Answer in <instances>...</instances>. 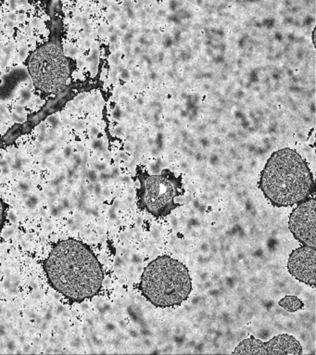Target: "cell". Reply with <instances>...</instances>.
<instances>
[{"label": "cell", "mask_w": 316, "mask_h": 355, "mask_svg": "<svg viewBox=\"0 0 316 355\" xmlns=\"http://www.w3.org/2000/svg\"><path fill=\"white\" fill-rule=\"evenodd\" d=\"M49 284L70 302L94 298L103 288L104 272L89 245L76 239L57 242L44 261Z\"/></svg>", "instance_id": "obj_1"}, {"label": "cell", "mask_w": 316, "mask_h": 355, "mask_svg": "<svg viewBox=\"0 0 316 355\" xmlns=\"http://www.w3.org/2000/svg\"><path fill=\"white\" fill-rule=\"evenodd\" d=\"M258 188L276 208L295 207L315 193V178L309 165L290 148L271 154L261 172Z\"/></svg>", "instance_id": "obj_2"}, {"label": "cell", "mask_w": 316, "mask_h": 355, "mask_svg": "<svg viewBox=\"0 0 316 355\" xmlns=\"http://www.w3.org/2000/svg\"><path fill=\"white\" fill-rule=\"evenodd\" d=\"M139 290L154 306H178L191 295V273L185 264L177 259L168 255L159 256L143 271Z\"/></svg>", "instance_id": "obj_3"}, {"label": "cell", "mask_w": 316, "mask_h": 355, "mask_svg": "<svg viewBox=\"0 0 316 355\" xmlns=\"http://www.w3.org/2000/svg\"><path fill=\"white\" fill-rule=\"evenodd\" d=\"M137 207L154 217H166L182 205L177 198L185 194L181 175L164 169L158 175H150L147 171L137 167Z\"/></svg>", "instance_id": "obj_4"}, {"label": "cell", "mask_w": 316, "mask_h": 355, "mask_svg": "<svg viewBox=\"0 0 316 355\" xmlns=\"http://www.w3.org/2000/svg\"><path fill=\"white\" fill-rule=\"evenodd\" d=\"M28 69L35 87L46 93L60 92L70 76L67 58L55 44L37 49L30 57Z\"/></svg>", "instance_id": "obj_5"}, {"label": "cell", "mask_w": 316, "mask_h": 355, "mask_svg": "<svg viewBox=\"0 0 316 355\" xmlns=\"http://www.w3.org/2000/svg\"><path fill=\"white\" fill-rule=\"evenodd\" d=\"M301 344L290 334L274 336L268 341H263L251 336L241 341L232 354L236 355H301Z\"/></svg>", "instance_id": "obj_6"}, {"label": "cell", "mask_w": 316, "mask_h": 355, "mask_svg": "<svg viewBox=\"0 0 316 355\" xmlns=\"http://www.w3.org/2000/svg\"><path fill=\"white\" fill-rule=\"evenodd\" d=\"M316 202L310 198L296 205L288 219V230L304 246L316 248Z\"/></svg>", "instance_id": "obj_7"}, {"label": "cell", "mask_w": 316, "mask_h": 355, "mask_svg": "<svg viewBox=\"0 0 316 355\" xmlns=\"http://www.w3.org/2000/svg\"><path fill=\"white\" fill-rule=\"evenodd\" d=\"M287 268L294 279L310 287H315L316 248L304 245L297 248L288 257Z\"/></svg>", "instance_id": "obj_8"}, {"label": "cell", "mask_w": 316, "mask_h": 355, "mask_svg": "<svg viewBox=\"0 0 316 355\" xmlns=\"http://www.w3.org/2000/svg\"><path fill=\"white\" fill-rule=\"evenodd\" d=\"M279 305L283 309L290 313H296L304 309V304L301 299L297 296H285L279 302Z\"/></svg>", "instance_id": "obj_9"}, {"label": "cell", "mask_w": 316, "mask_h": 355, "mask_svg": "<svg viewBox=\"0 0 316 355\" xmlns=\"http://www.w3.org/2000/svg\"><path fill=\"white\" fill-rule=\"evenodd\" d=\"M8 206L4 200L0 196V233L3 230L5 221H6Z\"/></svg>", "instance_id": "obj_10"}, {"label": "cell", "mask_w": 316, "mask_h": 355, "mask_svg": "<svg viewBox=\"0 0 316 355\" xmlns=\"http://www.w3.org/2000/svg\"><path fill=\"white\" fill-rule=\"evenodd\" d=\"M48 121L53 128H56L57 126L59 125V119H58L56 116H51L49 118Z\"/></svg>", "instance_id": "obj_11"}, {"label": "cell", "mask_w": 316, "mask_h": 355, "mask_svg": "<svg viewBox=\"0 0 316 355\" xmlns=\"http://www.w3.org/2000/svg\"><path fill=\"white\" fill-rule=\"evenodd\" d=\"M21 97H23V100L24 101L29 100L30 92H28V90H23V92H21Z\"/></svg>", "instance_id": "obj_12"}, {"label": "cell", "mask_w": 316, "mask_h": 355, "mask_svg": "<svg viewBox=\"0 0 316 355\" xmlns=\"http://www.w3.org/2000/svg\"><path fill=\"white\" fill-rule=\"evenodd\" d=\"M13 120L16 121V122H23V118L19 116L17 114L12 115Z\"/></svg>", "instance_id": "obj_13"}, {"label": "cell", "mask_w": 316, "mask_h": 355, "mask_svg": "<svg viewBox=\"0 0 316 355\" xmlns=\"http://www.w3.org/2000/svg\"><path fill=\"white\" fill-rule=\"evenodd\" d=\"M26 52H27L26 48H21V49L20 57L21 58V59H24V58L26 57Z\"/></svg>", "instance_id": "obj_14"}, {"label": "cell", "mask_w": 316, "mask_h": 355, "mask_svg": "<svg viewBox=\"0 0 316 355\" xmlns=\"http://www.w3.org/2000/svg\"><path fill=\"white\" fill-rule=\"evenodd\" d=\"M71 154V148H66L64 150V155L65 157H69Z\"/></svg>", "instance_id": "obj_15"}, {"label": "cell", "mask_w": 316, "mask_h": 355, "mask_svg": "<svg viewBox=\"0 0 316 355\" xmlns=\"http://www.w3.org/2000/svg\"><path fill=\"white\" fill-rule=\"evenodd\" d=\"M24 112V108L21 106L16 107V114H20Z\"/></svg>", "instance_id": "obj_16"}, {"label": "cell", "mask_w": 316, "mask_h": 355, "mask_svg": "<svg viewBox=\"0 0 316 355\" xmlns=\"http://www.w3.org/2000/svg\"><path fill=\"white\" fill-rule=\"evenodd\" d=\"M68 53L70 54L71 56H73V55L77 53V49H69Z\"/></svg>", "instance_id": "obj_17"}, {"label": "cell", "mask_w": 316, "mask_h": 355, "mask_svg": "<svg viewBox=\"0 0 316 355\" xmlns=\"http://www.w3.org/2000/svg\"><path fill=\"white\" fill-rule=\"evenodd\" d=\"M10 4L12 10H15L16 6V0H10Z\"/></svg>", "instance_id": "obj_18"}, {"label": "cell", "mask_w": 316, "mask_h": 355, "mask_svg": "<svg viewBox=\"0 0 316 355\" xmlns=\"http://www.w3.org/2000/svg\"><path fill=\"white\" fill-rule=\"evenodd\" d=\"M55 150V146H52V147H49L46 148L45 153H51V151H53Z\"/></svg>", "instance_id": "obj_19"}, {"label": "cell", "mask_w": 316, "mask_h": 355, "mask_svg": "<svg viewBox=\"0 0 316 355\" xmlns=\"http://www.w3.org/2000/svg\"><path fill=\"white\" fill-rule=\"evenodd\" d=\"M74 162H76V164H80L81 159H80V158H79L78 156H76V157H74Z\"/></svg>", "instance_id": "obj_20"}, {"label": "cell", "mask_w": 316, "mask_h": 355, "mask_svg": "<svg viewBox=\"0 0 316 355\" xmlns=\"http://www.w3.org/2000/svg\"><path fill=\"white\" fill-rule=\"evenodd\" d=\"M89 175L90 180H95V173H94L90 172L89 173Z\"/></svg>", "instance_id": "obj_21"}, {"label": "cell", "mask_w": 316, "mask_h": 355, "mask_svg": "<svg viewBox=\"0 0 316 355\" xmlns=\"http://www.w3.org/2000/svg\"><path fill=\"white\" fill-rule=\"evenodd\" d=\"M9 19L10 21H15L16 19V15H13V13H12V15H9Z\"/></svg>", "instance_id": "obj_22"}, {"label": "cell", "mask_w": 316, "mask_h": 355, "mask_svg": "<svg viewBox=\"0 0 316 355\" xmlns=\"http://www.w3.org/2000/svg\"><path fill=\"white\" fill-rule=\"evenodd\" d=\"M97 132H98L97 129H96L95 128H92L91 133L96 135V133H97Z\"/></svg>", "instance_id": "obj_23"}, {"label": "cell", "mask_w": 316, "mask_h": 355, "mask_svg": "<svg viewBox=\"0 0 316 355\" xmlns=\"http://www.w3.org/2000/svg\"><path fill=\"white\" fill-rule=\"evenodd\" d=\"M8 26H10V27H13V26H15V24L12 23V21H8Z\"/></svg>", "instance_id": "obj_24"}, {"label": "cell", "mask_w": 316, "mask_h": 355, "mask_svg": "<svg viewBox=\"0 0 316 355\" xmlns=\"http://www.w3.org/2000/svg\"><path fill=\"white\" fill-rule=\"evenodd\" d=\"M37 19H34V20H33V24H34V26H37Z\"/></svg>", "instance_id": "obj_25"}, {"label": "cell", "mask_w": 316, "mask_h": 355, "mask_svg": "<svg viewBox=\"0 0 316 355\" xmlns=\"http://www.w3.org/2000/svg\"><path fill=\"white\" fill-rule=\"evenodd\" d=\"M56 161H57V164H59V162H62V159H60V158H57V159H56Z\"/></svg>", "instance_id": "obj_26"}, {"label": "cell", "mask_w": 316, "mask_h": 355, "mask_svg": "<svg viewBox=\"0 0 316 355\" xmlns=\"http://www.w3.org/2000/svg\"><path fill=\"white\" fill-rule=\"evenodd\" d=\"M20 3H21V4H26V0H21Z\"/></svg>", "instance_id": "obj_27"}]
</instances>
